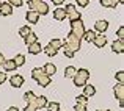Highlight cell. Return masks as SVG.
<instances>
[{"label": "cell", "instance_id": "cell-38", "mask_svg": "<svg viewBox=\"0 0 124 111\" xmlns=\"http://www.w3.org/2000/svg\"><path fill=\"white\" fill-rule=\"evenodd\" d=\"M77 3H79V6H86L90 3V0H77Z\"/></svg>", "mask_w": 124, "mask_h": 111}, {"label": "cell", "instance_id": "cell-29", "mask_svg": "<svg viewBox=\"0 0 124 111\" xmlns=\"http://www.w3.org/2000/svg\"><path fill=\"white\" fill-rule=\"evenodd\" d=\"M30 31H31V30H30V27H28V25H25V27H22L21 30H19V35H21L22 38H25L28 33H30Z\"/></svg>", "mask_w": 124, "mask_h": 111}, {"label": "cell", "instance_id": "cell-14", "mask_svg": "<svg viewBox=\"0 0 124 111\" xmlns=\"http://www.w3.org/2000/svg\"><path fill=\"white\" fill-rule=\"evenodd\" d=\"M0 14L2 16H11L13 14V6L9 3H2L0 5Z\"/></svg>", "mask_w": 124, "mask_h": 111}, {"label": "cell", "instance_id": "cell-26", "mask_svg": "<svg viewBox=\"0 0 124 111\" xmlns=\"http://www.w3.org/2000/svg\"><path fill=\"white\" fill-rule=\"evenodd\" d=\"M46 106H47V111H60V103L58 102H50V103L47 102Z\"/></svg>", "mask_w": 124, "mask_h": 111}, {"label": "cell", "instance_id": "cell-27", "mask_svg": "<svg viewBox=\"0 0 124 111\" xmlns=\"http://www.w3.org/2000/svg\"><path fill=\"white\" fill-rule=\"evenodd\" d=\"M13 61L16 63V66H17V67H21V66H24V64H25V56H24V55H17Z\"/></svg>", "mask_w": 124, "mask_h": 111}, {"label": "cell", "instance_id": "cell-44", "mask_svg": "<svg viewBox=\"0 0 124 111\" xmlns=\"http://www.w3.org/2000/svg\"><path fill=\"white\" fill-rule=\"evenodd\" d=\"M97 111H102V110H97Z\"/></svg>", "mask_w": 124, "mask_h": 111}, {"label": "cell", "instance_id": "cell-10", "mask_svg": "<svg viewBox=\"0 0 124 111\" xmlns=\"http://www.w3.org/2000/svg\"><path fill=\"white\" fill-rule=\"evenodd\" d=\"M9 83L14 88H21L22 84H24V77H22V75H13V77L9 78Z\"/></svg>", "mask_w": 124, "mask_h": 111}, {"label": "cell", "instance_id": "cell-15", "mask_svg": "<svg viewBox=\"0 0 124 111\" xmlns=\"http://www.w3.org/2000/svg\"><path fill=\"white\" fill-rule=\"evenodd\" d=\"M54 17L57 19V21H64V19H66V11H64V8H55L54 9Z\"/></svg>", "mask_w": 124, "mask_h": 111}, {"label": "cell", "instance_id": "cell-41", "mask_svg": "<svg viewBox=\"0 0 124 111\" xmlns=\"http://www.w3.org/2000/svg\"><path fill=\"white\" fill-rule=\"evenodd\" d=\"M6 111H19L17 108H16V106H9V108L8 110H6Z\"/></svg>", "mask_w": 124, "mask_h": 111}, {"label": "cell", "instance_id": "cell-24", "mask_svg": "<svg viewBox=\"0 0 124 111\" xmlns=\"http://www.w3.org/2000/svg\"><path fill=\"white\" fill-rule=\"evenodd\" d=\"M76 72H77V69L74 66H68L66 70H64V77L66 78H72L74 75H76Z\"/></svg>", "mask_w": 124, "mask_h": 111}, {"label": "cell", "instance_id": "cell-33", "mask_svg": "<svg viewBox=\"0 0 124 111\" xmlns=\"http://www.w3.org/2000/svg\"><path fill=\"white\" fill-rule=\"evenodd\" d=\"M74 110H76V111H86V105H82V103H76Z\"/></svg>", "mask_w": 124, "mask_h": 111}, {"label": "cell", "instance_id": "cell-22", "mask_svg": "<svg viewBox=\"0 0 124 111\" xmlns=\"http://www.w3.org/2000/svg\"><path fill=\"white\" fill-rule=\"evenodd\" d=\"M99 2L104 8H116V6H118V3H116L115 0H99Z\"/></svg>", "mask_w": 124, "mask_h": 111}, {"label": "cell", "instance_id": "cell-40", "mask_svg": "<svg viewBox=\"0 0 124 111\" xmlns=\"http://www.w3.org/2000/svg\"><path fill=\"white\" fill-rule=\"evenodd\" d=\"M3 61H5V58H3V55L0 53V67H2V64H3Z\"/></svg>", "mask_w": 124, "mask_h": 111}, {"label": "cell", "instance_id": "cell-45", "mask_svg": "<svg viewBox=\"0 0 124 111\" xmlns=\"http://www.w3.org/2000/svg\"><path fill=\"white\" fill-rule=\"evenodd\" d=\"M0 5H2V2H0Z\"/></svg>", "mask_w": 124, "mask_h": 111}, {"label": "cell", "instance_id": "cell-37", "mask_svg": "<svg viewBox=\"0 0 124 111\" xmlns=\"http://www.w3.org/2000/svg\"><path fill=\"white\" fill-rule=\"evenodd\" d=\"M118 38L119 39H124V27H119L118 28Z\"/></svg>", "mask_w": 124, "mask_h": 111}, {"label": "cell", "instance_id": "cell-35", "mask_svg": "<svg viewBox=\"0 0 124 111\" xmlns=\"http://www.w3.org/2000/svg\"><path fill=\"white\" fill-rule=\"evenodd\" d=\"M38 108L35 105H31V103H27V106H25V110L24 111H36Z\"/></svg>", "mask_w": 124, "mask_h": 111}, {"label": "cell", "instance_id": "cell-4", "mask_svg": "<svg viewBox=\"0 0 124 111\" xmlns=\"http://www.w3.org/2000/svg\"><path fill=\"white\" fill-rule=\"evenodd\" d=\"M71 33L76 35V36H77V38H80V39L83 38L85 25H83V22L80 21V19H77V21H71Z\"/></svg>", "mask_w": 124, "mask_h": 111}, {"label": "cell", "instance_id": "cell-6", "mask_svg": "<svg viewBox=\"0 0 124 111\" xmlns=\"http://www.w3.org/2000/svg\"><path fill=\"white\" fill-rule=\"evenodd\" d=\"M93 44L96 45V47L102 49L104 45L107 44V38H105V35H104V33H97L96 36H94V39H93Z\"/></svg>", "mask_w": 124, "mask_h": 111}, {"label": "cell", "instance_id": "cell-17", "mask_svg": "<svg viewBox=\"0 0 124 111\" xmlns=\"http://www.w3.org/2000/svg\"><path fill=\"white\" fill-rule=\"evenodd\" d=\"M2 67H3V70H16L17 69V66H16V63L13 60H5Z\"/></svg>", "mask_w": 124, "mask_h": 111}, {"label": "cell", "instance_id": "cell-36", "mask_svg": "<svg viewBox=\"0 0 124 111\" xmlns=\"http://www.w3.org/2000/svg\"><path fill=\"white\" fill-rule=\"evenodd\" d=\"M63 53H64V56H68V58H72L74 56V53L71 50H68V49H63Z\"/></svg>", "mask_w": 124, "mask_h": 111}, {"label": "cell", "instance_id": "cell-19", "mask_svg": "<svg viewBox=\"0 0 124 111\" xmlns=\"http://www.w3.org/2000/svg\"><path fill=\"white\" fill-rule=\"evenodd\" d=\"M97 35V31H94V30H85V33H83V38L82 39H85V41H88V42H93V39H94V36Z\"/></svg>", "mask_w": 124, "mask_h": 111}, {"label": "cell", "instance_id": "cell-9", "mask_svg": "<svg viewBox=\"0 0 124 111\" xmlns=\"http://www.w3.org/2000/svg\"><path fill=\"white\" fill-rule=\"evenodd\" d=\"M25 19H27L30 24H36V22L39 21V14H38L36 11H33V9H28V13L25 14Z\"/></svg>", "mask_w": 124, "mask_h": 111}, {"label": "cell", "instance_id": "cell-25", "mask_svg": "<svg viewBox=\"0 0 124 111\" xmlns=\"http://www.w3.org/2000/svg\"><path fill=\"white\" fill-rule=\"evenodd\" d=\"M46 105H47V99H46L44 96L36 97V106L38 108H46Z\"/></svg>", "mask_w": 124, "mask_h": 111}, {"label": "cell", "instance_id": "cell-12", "mask_svg": "<svg viewBox=\"0 0 124 111\" xmlns=\"http://www.w3.org/2000/svg\"><path fill=\"white\" fill-rule=\"evenodd\" d=\"M35 81H38V84H39V86L46 88V86H49V83H50V75L42 74V75H39V77H38Z\"/></svg>", "mask_w": 124, "mask_h": 111}, {"label": "cell", "instance_id": "cell-28", "mask_svg": "<svg viewBox=\"0 0 124 111\" xmlns=\"http://www.w3.org/2000/svg\"><path fill=\"white\" fill-rule=\"evenodd\" d=\"M49 44H50V45H52L54 49H57V50H60V49H61V45H63V41H61V39H52V41L49 42Z\"/></svg>", "mask_w": 124, "mask_h": 111}, {"label": "cell", "instance_id": "cell-11", "mask_svg": "<svg viewBox=\"0 0 124 111\" xmlns=\"http://www.w3.org/2000/svg\"><path fill=\"white\" fill-rule=\"evenodd\" d=\"M112 50L115 53H123L124 52V39H118L112 44Z\"/></svg>", "mask_w": 124, "mask_h": 111}, {"label": "cell", "instance_id": "cell-1", "mask_svg": "<svg viewBox=\"0 0 124 111\" xmlns=\"http://www.w3.org/2000/svg\"><path fill=\"white\" fill-rule=\"evenodd\" d=\"M80 45H82V39L77 38L76 35L69 33V35H68V38L63 41V45H61V47H63V49H68V50H71L72 53H76L77 50H80Z\"/></svg>", "mask_w": 124, "mask_h": 111}, {"label": "cell", "instance_id": "cell-18", "mask_svg": "<svg viewBox=\"0 0 124 111\" xmlns=\"http://www.w3.org/2000/svg\"><path fill=\"white\" fill-rule=\"evenodd\" d=\"M94 94H96V88L94 86H91V84H85L83 86V96L85 97H91Z\"/></svg>", "mask_w": 124, "mask_h": 111}, {"label": "cell", "instance_id": "cell-43", "mask_svg": "<svg viewBox=\"0 0 124 111\" xmlns=\"http://www.w3.org/2000/svg\"><path fill=\"white\" fill-rule=\"evenodd\" d=\"M105 111H112V110H105Z\"/></svg>", "mask_w": 124, "mask_h": 111}, {"label": "cell", "instance_id": "cell-8", "mask_svg": "<svg viewBox=\"0 0 124 111\" xmlns=\"http://www.w3.org/2000/svg\"><path fill=\"white\" fill-rule=\"evenodd\" d=\"M113 92H115V97L118 100H124V83H118L113 88Z\"/></svg>", "mask_w": 124, "mask_h": 111}, {"label": "cell", "instance_id": "cell-20", "mask_svg": "<svg viewBox=\"0 0 124 111\" xmlns=\"http://www.w3.org/2000/svg\"><path fill=\"white\" fill-rule=\"evenodd\" d=\"M42 50H44V53L47 55V56H50V58H52V56H55V55H57V52H58L57 49H54L50 44H47L44 49H42Z\"/></svg>", "mask_w": 124, "mask_h": 111}, {"label": "cell", "instance_id": "cell-3", "mask_svg": "<svg viewBox=\"0 0 124 111\" xmlns=\"http://www.w3.org/2000/svg\"><path fill=\"white\" fill-rule=\"evenodd\" d=\"M72 78H74V84L76 86H85L88 78H90V70L88 69H77V72Z\"/></svg>", "mask_w": 124, "mask_h": 111}, {"label": "cell", "instance_id": "cell-16", "mask_svg": "<svg viewBox=\"0 0 124 111\" xmlns=\"http://www.w3.org/2000/svg\"><path fill=\"white\" fill-rule=\"evenodd\" d=\"M24 99H25V102H27V103H31V105L36 106V96H35L31 91H27V92L24 94ZM36 108H38V106H36Z\"/></svg>", "mask_w": 124, "mask_h": 111}, {"label": "cell", "instance_id": "cell-7", "mask_svg": "<svg viewBox=\"0 0 124 111\" xmlns=\"http://www.w3.org/2000/svg\"><path fill=\"white\" fill-rule=\"evenodd\" d=\"M107 28H108L107 21H96V24H94V31H97V33H105Z\"/></svg>", "mask_w": 124, "mask_h": 111}, {"label": "cell", "instance_id": "cell-30", "mask_svg": "<svg viewBox=\"0 0 124 111\" xmlns=\"http://www.w3.org/2000/svg\"><path fill=\"white\" fill-rule=\"evenodd\" d=\"M77 103H82V105H86V103H88V97H85L83 94H82V96H77Z\"/></svg>", "mask_w": 124, "mask_h": 111}, {"label": "cell", "instance_id": "cell-21", "mask_svg": "<svg viewBox=\"0 0 124 111\" xmlns=\"http://www.w3.org/2000/svg\"><path fill=\"white\" fill-rule=\"evenodd\" d=\"M42 69H44V72L47 74V75H50V77H52V75H54L55 72H57V67H55L52 63H47L44 67H42Z\"/></svg>", "mask_w": 124, "mask_h": 111}, {"label": "cell", "instance_id": "cell-5", "mask_svg": "<svg viewBox=\"0 0 124 111\" xmlns=\"http://www.w3.org/2000/svg\"><path fill=\"white\" fill-rule=\"evenodd\" d=\"M64 11H66V17L69 19V21H77V19H80V13L74 5H66Z\"/></svg>", "mask_w": 124, "mask_h": 111}, {"label": "cell", "instance_id": "cell-2", "mask_svg": "<svg viewBox=\"0 0 124 111\" xmlns=\"http://www.w3.org/2000/svg\"><path fill=\"white\" fill-rule=\"evenodd\" d=\"M28 8L33 9V11H36L38 14H47L49 13V6L46 2H42V0H28Z\"/></svg>", "mask_w": 124, "mask_h": 111}, {"label": "cell", "instance_id": "cell-13", "mask_svg": "<svg viewBox=\"0 0 124 111\" xmlns=\"http://www.w3.org/2000/svg\"><path fill=\"white\" fill-rule=\"evenodd\" d=\"M27 47H28V53H31V55H38V53H41V50H42V49H41V44L38 41L33 42V44H28Z\"/></svg>", "mask_w": 124, "mask_h": 111}, {"label": "cell", "instance_id": "cell-42", "mask_svg": "<svg viewBox=\"0 0 124 111\" xmlns=\"http://www.w3.org/2000/svg\"><path fill=\"white\" fill-rule=\"evenodd\" d=\"M115 2H116V3H118V5H119V3H123L124 0H115Z\"/></svg>", "mask_w": 124, "mask_h": 111}, {"label": "cell", "instance_id": "cell-34", "mask_svg": "<svg viewBox=\"0 0 124 111\" xmlns=\"http://www.w3.org/2000/svg\"><path fill=\"white\" fill-rule=\"evenodd\" d=\"M6 81V74H5V70H0V84H3Z\"/></svg>", "mask_w": 124, "mask_h": 111}, {"label": "cell", "instance_id": "cell-39", "mask_svg": "<svg viewBox=\"0 0 124 111\" xmlns=\"http://www.w3.org/2000/svg\"><path fill=\"white\" fill-rule=\"evenodd\" d=\"M52 3L57 5V6H60V5H63V3H64V0H52Z\"/></svg>", "mask_w": 124, "mask_h": 111}, {"label": "cell", "instance_id": "cell-32", "mask_svg": "<svg viewBox=\"0 0 124 111\" xmlns=\"http://www.w3.org/2000/svg\"><path fill=\"white\" fill-rule=\"evenodd\" d=\"M116 81H118V83H124V72L123 70L116 72Z\"/></svg>", "mask_w": 124, "mask_h": 111}, {"label": "cell", "instance_id": "cell-31", "mask_svg": "<svg viewBox=\"0 0 124 111\" xmlns=\"http://www.w3.org/2000/svg\"><path fill=\"white\" fill-rule=\"evenodd\" d=\"M9 5L11 6H16V8H19V6H22V3H24V0H9Z\"/></svg>", "mask_w": 124, "mask_h": 111}, {"label": "cell", "instance_id": "cell-23", "mask_svg": "<svg viewBox=\"0 0 124 111\" xmlns=\"http://www.w3.org/2000/svg\"><path fill=\"white\" fill-rule=\"evenodd\" d=\"M24 39H25V44L28 45V44H33V42H36V41H38V36L33 33V31H30V33H28Z\"/></svg>", "mask_w": 124, "mask_h": 111}]
</instances>
